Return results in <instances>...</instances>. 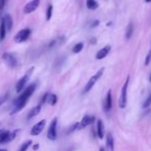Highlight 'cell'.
Returning a JSON list of instances; mask_svg holds the SVG:
<instances>
[{
    "label": "cell",
    "mask_w": 151,
    "mask_h": 151,
    "mask_svg": "<svg viewBox=\"0 0 151 151\" xmlns=\"http://www.w3.org/2000/svg\"><path fill=\"white\" fill-rule=\"evenodd\" d=\"M35 89H36V84H31L30 86H28V87L23 91V93L14 102V110L11 111L10 114L14 115V114H16V113L20 112V111L26 106L29 97L34 93Z\"/></svg>",
    "instance_id": "1"
},
{
    "label": "cell",
    "mask_w": 151,
    "mask_h": 151,
    "mask_svg": "<svg viewBox=\"0 0 151 151\" xmlns=\"http://www.w3.org/2000/svg\"><path fill=\"white\" fill-rule=\"evenodd\" d=\"M104 70H105V68H102L101 70H98L97 74H95V75L93 76V77L91 78V79L89 80V82H87V85H85L84 89H83V93H87V92H89V90L93 89V87L95 86V84L97 83V82L99 81L100 78L102 77L103 73H104Z\"/></svg>",
    "instance_id": "2"
},
{
    "label": "cell",
    "mask_w": 151,
    "mask_h": 151,
    "mask_svg": "<svg viewBox=\"0 0 151 151\" xmlns=\"http://www.w3.org/2000/svg\"><path fill=\"white\" fill-rule=\"evenodd\" d=\"M129 83H130V77L127 78L125 84L122 86V89H121V94H120V98H119V108L120 109H125L127 107V87H129Z\"/></svg>",
    "instance_id": "3"
},
{
    "label": "cell",
    "mask_w": 151,
    "mask_h": 151,
    "mask_svg": "<svg viewBox=\"0 0 151 151\" xmlns=\"http://www.w3.org/2000/svg\"><path fill=\"white\" fill-rule=\"evenodd\" d=\"M33 70H34V68H29V70L25 74V76H23V77L19 80V82L16 85V91L18 92V93H20V92H22L23 90H24V87L26 86L27 82H28L29 79H30V76H31V74H32Z\"/></svg>",
    "instance_id": "4"
},
{
    "label": "cell",
    "mask_w": 151,
    "mask_h": 151,
    "mask_svg": "<svg viewBox=\"0 0 151 151\" xmlns=\"http://www.w3.org/2000/svg\"><path fill=\"white\" fill-rule=\"evenodd\" d=\"M16 131H18L10 133V131H5V129H1V131H0V145H1V144L8 143V142H10L11 140H14V138H16Z\"/></svg>",
    "instance_id": "5"
},
{
    "label": "cell",
    "mask_w": 151,
    "mask_h": 151,
    "mask_svg": "<svg viewBox=\"0 0 151 151\" xmlns=\"http://www.w3.org/2000/svg\"><path fill=\"white\" fill-rule=\"evenodd\" d=\"M57 126H58V119L54 118L52 121L50 122L49 131H47V138L50 141H54L58 137V133H57Z\"/></svg>",
    "instance_id": "6"
},
{
    "label": "cell",
    "mask_w": 151,
    "mask_h": 151,
    "mask_svg": "<svg viewBox=\"0 0 151 151\" xmlns=\"http://www.w3.org/2000/svg\"><path fill=\"white\" fill-rule=\"evenodd\" d=\"M30 34H31V30L29 28L22 29V30H20L16 34V36L14 37V41L16 43H23V41H27L29 38Z\"/></svg>",
    "instance_id": "7"
},
{
    "label": "cell",
    "mask_w": 151,
    "mask_h": 151,
    "mask_svg": "<svg viewBox=\"0 0 151 151\" xmlns=\"http://www.w3.org/2000/svg\"><path fill=\"white\" fill-rule=\"evenodd\" d=\"M2 59L5 62L6 65L10 68H14L16 66V63H18L16 62V58L14 55H11L10 53H7V52L2 54Z\"/></svg>",
    "instance_id": "8"
},
{
    "label": "cell",
    "mask_w": 151,
    "mask_h": 151,
    "mask_svg": "<svg viewBox=\"0 0 151 151\" xmlns=\"http://www.w3.org/2000/svg\"><path fill=\"white\" fill-rule=\"evenodd\" d=\"M40 4V0H31L29 3H27L24 7V14H31V12H35L37 7Z\"/></svg>",
    "instance_id": "9"
},
{
    "label": "cell",
    "mask_w": 151,
    "mask_h": 151,
    "mask_svg": "<svg viewBox=\"0 0 151 151\" xmlns=\"http://www.w3.org/2000/svg\"><path fill=\"white\" fill-rule=\"evenodd\" d=\"M45 123H47V121H45L44 119H43V120H40L39 122H37L36 124L32 127V129H31V135H32V136L40 135V134L42 133L43 129H44Z\"/></svg>",
    "instance_id": "10"
},
{
    "label": "cell",
    "mask_w": 151,
    "mask_h": 151,
    "mask_svg": "<svg viewBox=\"0 0 151 151\" xmlns=\"http://www.w3.org/2000/svg\"><path fill=\"white\" fill-rule=\"evenodd\" d=\"M95 116H91V115H85L84 117L82 118V120L79 122V126H78V129H83L85 128L87 126L89 125L93 124L94 121H95Z\"/></svg>",
    "instance_id": "11"
},
{
    "label": "cell",
    "mask_w": 151,
    "mask_h": 151,
    "mask_svg": "<svg viewBox=\"0 0 151 151\" xmlns=\"http://www.w3.org/2000/svg\"><path fill=\"white\" fill-rule=\"evenodd\" d=\"M104 111L106 113H108L109 111L112 109V91L110 89L108 90L106 94V97H105V100H104Z\"/></svg>",
    "instance_id": "12"
},
{
    "label": "cell",
    "mask_w": 151,
    "mask_h": 151,
    "mask_svg": "<svg viewBox=\"0 0 151 151\" xmlns=\"http://www.w3.org/2000/svg\"><path fill=\"white\" fill-rule=\"evenodd\" d=\"M110 50H111V47H110V46H105L104 48H102V49H101L100 51L97 53V55H96V58H97L98 60L104 59V58L106 57V56L109 54Z\"/></svg>",
    "instance_id": "13"
},
{
    "label": "cell",
    "mask_w": 151,
    "mask_h": 151,
    "mask_svg": "<svg viewBox=\"0 0 151 151\" xmlns=\"http://www.w3.org/2000/svg\"><path fill=\"white\" fill-rule=\"evenodd\" d=\"M106 149L107 151H114V139L112 134L109 133L106 138Z\"/></svg>",
    "instance_id": "14"
},
{
    "label": "cell",
    "mask_w": 151,
    "mask_h": 151,
    "mask_svg": "<svg viewBox=\"0 0 151 151\" xmlns=\"http://www.w3.org/2000/svg\"><path fill=\"white\" fill-rule=\"evenodd\" d=\"M105 135V127H104V123L103 121L99 119L97 121V136L99 139H103Z\"/></svg>",
    "instance_id": "15"
},
{
    "label": "cell",
    "mask_w": 151,
    "mask_h": 151,
    "mask_svg": "<svg viewBox=\"0 0 151 151\" xmlns=\"http://www.w3.org/2000/svg\"><path fill=\"white\" fill-rule=\"evenodd\" d=\"M2 21H3L4 24H5V27H6V30H7V32H9L10 29L12 28V19H11V17H10V15H5Z\"/></svg>",
    "instance_id": "16"
},
{
    "label": "cell",
    "mask_w": 151,
    "mask_h": 151,
    "mask_svg": "<svg viewBox=\"0 0 151 151\" xmlns=\"http://www.w3.org/2000/svg\"><path fill=\"white\" fill-rule=\"evenodd\" d=\"M40 111H41V105L34 107V108L31 109V111L29 112L28 117H27V118H28V119H31V118H33V117L37 116V115H38L39 113H40Z\"/></svg>",
    "instance_id": "17"
},
{
    "label": "cell",
    "mask_w": 151,
    "mask_h": 151,
    "mask_svg": "<svg viewBox=\"0 0 151 151\" xmlns=\"http://www.w3.org/2000/svg\"><path fill=\"white\" fill-rule=\"evenodd\" d=\"M58 102V96L56 94H52V93H49V96L47 98V102L49 104L50 106H54Z\"/></svg>",
    "instance_id": "18"
},
{
    "label": "cell",
    "mask_w": 151,
    "mask_h": 151,
    "mask_svg": "<svg viewBox=\"0 0 151 151\" xmlns=\"http://www.w3.org/2000/svg\"><path fill=\"white\" fill-rule=\"evenodd\" d=\"M87 7L89 9H97L99 7V3L96 0H87Z\"/></svg>",
    "instance_id": "19"
},
{
    "label": "cell",
    "mask_w": 151,
    "mask_h": 151,
    "mask_svg": "<svg viewBox=\"0 0 151 151\" xmlns=\"http://www.w3.org/2000/svg\"><path fill=\"white\" fill-rule=\"evenodd\" d=\"M133 32H134V26L132 23H130L127 27V30H125V38L127 39H130L133 35Z\"/></svg>",
    "instance_id": "20"
},
{
    "label": "cell",
    "mask_w": 151,
    "mask_h": 151,
    "mask_svg": "<svg viewBox=\"0 0 151 151\" xmlns=\"http://www.w3.org/2000/svg\"><path fill=\"white\" fill-rule=\"evenodd\" d=\"M6 32H7V30H6L5 24H4V22L2 21V22H1V25H0V41H3L4 37H5Z\"/></svg>",
    "instance_id": "21"
},
{
    "label": "cell",
    "mask_w": 151,
    "mask_h": 151,
    "mask_svg": "<svg viewBox=\"0 0 151 151\" xmlns=\"http://www.w3.org/2000/svg\"><path fill=\"white\" fill-rule=\"evenodd\" d=\"M82 49H83V43H78V44H76L74 47H73L72 52H73V53H75V54L80 53V52L82 51Z\"/></svg>",
    "instance_id": "22"
},
{
    "label": "cell",
    "mask_w": 151,
    "mask_h": 151,
    "mask_svg": "<svg viewBox=\"0 0 151 151\" xmlns=\"http://www.w3.org/2000/svg\"><path fill=\"white\" fill-rule=\"evenodd\" d=\"M31 144H32V141H31V140H28V141H26L25 143H23V145L20 147L19 151H27V149L30 147Z\"/></svg>",
    "instance_id": "23"
},
{
    "label": "cell",
    "mask_w": 151,
    "mask_h": 151,
    "mask_svg": "<svg viewBox=\"0 0 151 151\" xmlns=\"http://www.w3.org/2000/svg\"><path fill=\"white\" fill-rule=\"evenodd\" d=\"M52 15V4H49V7H47V21L50 20Z\"/></svg>",
    "instance_id": "24"
},
{
    "label": "cell",
    "mask_w": 151,
    "mask_h": 151,
    "mask_svg": "<svg viewBox=\"0 0 151 151\" xmlns=\"http://www.w3.org/2000/svg\"><path fill=\"white\" fill-rule=\"evenodd\" d=\"M150 105H151V93L147 97V99L145 100V102L143 104V108H148V107H150Z\"/></svg>",
    "instance_id": "25"
},
{
    "label": "cell",
    "mask_w": 151,
    "mask_h": 151,
    "mask_svg": "<svg viewBox=\"0 0 151 151\" xmlns=\"http://www.w3.org/2000/svg\"><path fill=\"white\" fill-rule=\"evenodd\" d=\"M150 60H151V49L150 51L148 52L147 56H146V59H145V65H148L150 63Z\"/></svg>",
    "instance_id": "26"
},
{
    "label": "cell",
    "mask_w": 151,
    "mask_h": 151,
    "mask_svg": "<svg viewBox=\"0 0 151 151\" xmlns=\"http://www.w3.org/2000/svg\"><path fill=\"white\" fill-rule=\"evenodd\" d=\"M6 97H7V94H4V95H1L0 96V107L2 106V104H3L4 102H5Z\"/></svg>",
    "instance_id": "27"
},
{
    "label": "cell",
    "mask_w": 151,
    "mask_h": 151,
    "mask_svg": "<svg viewBox=\"0 0 151 151\" xmlns=\"http://www.w3.org/2000/svg\"><path fill=\"white\" fill-rule=\"evenodd\" d=\"M4 5H5V0H0V10L3 9Z\"/></svg>",
    "instance_id": "28"
},
{
    "label": "cell",
    "mask_w": 151,
    "mask_h": 151,
    "mask_svg": "<svg viewBox=\"0 0 151 151\" xmlns=\"http://www.w3.org/2000/svg\"><path fill=\"white\" fill-rule=\"evenodd\" d=\"M99 21H98V20H95V21H94V22L93 23H92V27H96V26H98V25H99Z\"/></svg>",
    "instance_id": "29"
},
{
    "label": "cell",
    "mask_w": 151,
    "mask_h": 151,
    "mask_svg": "<svg viewBox=\"0 0 151 151\" xmlns=\"http://www.w3.org/2000/svg\"><path fill=\"white\" fill-rule=\"evenodd\" d=\"M38 147H39V145H34V146H33V149L37 150V149H38Z\"/></svg>",
    "instance_id": "30"
},
{
    "label": "cell",
    "mask_w": 151,
    "mask_h": 151,
    "mask_svg": "<svg viewBox=\"0 0 151 151\" xmlns=\"http://www.w3.org/2000/svg\"><path fill=\"white\" fill-rule=\"evenodd\" d=\"M99 151H105V148H104V147H101Z\"/></svg>",
    "instance_id": "31"
},
{
    "label": "cell",
    "mask_w": 151,
    "mask_h": 151,
    "mask_svg": "<svg viewBox=\"0 0 151 151\" xmlns=\"http://www.w3.org/2000/svg\"><path fill=\"white\" fill-rule=\"evenodd\" d=\"M145 2H147L148 3V2H151V0H145Z\"/></svg>",
    "instance_id": "32"
},
{
    "label": "cell",
    "mask_w": 151,
    "mask_h": 151,
    "mask_svg": "<svg viewBox=\"0 0 151 151\" xmlns=\"http://www.w3.org/2000/svg\"><path fill=\"white\" fill-rule=\"evenodd\" d=\"M0 151H7L6 149H0Z\"/></svg>",
    "instance_id": "33"
}]
</instances>
